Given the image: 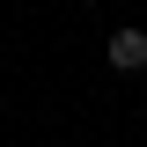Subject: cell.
Here are the masks:
<instances>
[{"mask_svg": "<svg viewBox=\"0 0 147 147\" xmlns=\"http://www.w3.org/2000/svg\"><path fill=\"white\" fill-rule=\"evenodd\" d=\"M103 59H110L118 74H140V66H147V30H132V22H125V30H110Z\"/></svg>", "mask_w": 147, "mask_h": 147, "instance_id": "cell-1", "label": "cell"}, {"mask_svg": "<svg viewBox=\"0 0 147 147\" xmlns=\"http://www.w3.org/2000/svg\"><path fill=\"white\" fill-rule=\"evenodd\" d=\"M52 147H66V140H52Z\"/></svg>", "mask_w": 147, "mask_h": 147, "instance_id": "cell-2", "label": "cell"}]
</instances>
